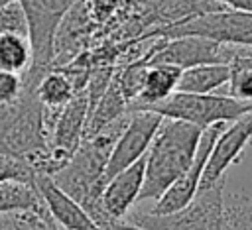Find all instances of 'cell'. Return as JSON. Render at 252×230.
<instances>
[{
  "label": "cell",
  "instance_id": "obj_10",
  "mask_svg": "<svg viewBox=\"0 0 252 230\" xmlns=\"http://www.w3.org/2000/svg\"><path fill=\"white\" fill-rule=\"evenodd\" d=\"M224 126L226 124H213V126H209V128H205L201 132V138H199V144H197L195 157H193L191 165L156 201V204L148 212H152V214H167V212H173V210L185 206L197 195L199 185H201V177H203V169H205V163H207V157L211 153V147H213L215 140L219 138V134L222 132Z\"/></svg>",
  "mask_w": 252,
  "mask_h": 230
},
{
  "label": "cell",
  "instance_id": "obj_24",
  "mask_svg": "<svg viewBox=\"0 0 252 230\" xmlns=\"http://www.w3.org/2000/svg\"><path fill=\"white\" fill-rule=\"evenodd\" d=\"M87 2H89V10H91L93 20L98 26H102L116 12V8L120 6L122 0H87Z\"/></svg>",
  "mask_w": 252,
  "mask_h": 230
},
{
  "label": "cell",
  "instance_id": "obj_25",
  "mask_svg": "<svg viewBox=\"0 0 252 230\" xmlns=\"http://www.w3.org/2000/svg\"><path fill=\"white\" fill-rule=\"evenodd\" d=\"M104 230H144V228L138 226V224H134V222H130V220L126 222V220L122 218V220H110Z\"/></svg>",
  "mask_w": 252,
  "mask_h": 230
},
{
  "label": "cell",
  "instance_id": "obj_5",
  "mask_svg": "<svg viewBox=\"0 0 252 230\" xmlns=\"http://www.w3.org/2000/svg\"><path fill=\"white\" fill-rule=\"evenodd\" d=\"M26 16L28 37L32 43V67L24 75L26 81L37 83L43 73L51 69L53 55V35L63 16L79 0H16Z\"/></svg>",
  "mask_w": 252,
  "mask_h": 230
},
{
  "label": "cell",
  "instance_id": "obj_27",
  "mask_svg": "<svg viewBox=\"0 0 252 230\" xmlns=\"http://www.w3.org/2000/svg\"><path fill=\"white\" fill-rule=\"evenodd\" d=\"M228 45V43H226ZM236 47V51L242 55V57H246L248 61H252V47H240V45H234Z\"/></svg>",
  "mask_w": 252,
  "mask_h": 230
},
{
  "label": "cell",
  "instance_id": "obj_13",
  "mask_svg": "<svg viewBox=\"0 0 252 230\" xmlns=\"http://www.w3.org/2000/svg\"><path fill=\"white\" fill-rule=\"evenodd\" d=\"M35 187L45 202V208L53 222L63 230H102L85 208L67 197L47 175H35Z\"/></svg>",
  "mask_w": 252,
  "mask_h": 230
},
{
  "label": "cell",
  "instance_id": "obj_14",
  "mask_svg": "<svg viewBox=\"0 0 252 230\" xmlns=\"http://www.w3.org/2000/svg\"><path fill=\"white\" fill-rule=\"evenodd\" d=\"M181 69L171 65H159V63H146L142 86L136 96V100L130 106V112L136 110H148L159 102H163L167 96H171L177 90Z\"/></svg>",
  "mask_w": 252,
  "mask_h": 230
},
{
  "label": "cell",
  "instance_id": "obj_9",
  "mask_svg": "<svg viewBox=\"0 0 252 230\" xmlns=\"http://www.w3.org/2000/svg\"><path fill=\"white\" fill-rule=\"evenodd\" d=\"M250 138H252V112H248V114L236 118L234 122H230L228 126H224L211 147L199 189H209V187L222 183L224 173L228 171V167L234 161L240 159L242 149L246 147Z\"/></svg>",
  "mask_w": 252,
  "mask_h": 230
},
{
  "label": "cell",
  "instance_id": "obj_2",
  "mask_svg": "<svg viewBox=\"0 0 252 230\" xmlns=\"http://www.w3.org/2000/svg\"><path fill=\"white\" fill-rule=\"evenodd\" d=\"M201 128L163 118L144 155V183L138 201H158L191 165Z\"/></svg>",
  "mask_w": 252,
  "mask_h": 230
},
{
  "label": "cell",
  "instance_id": "obj_22",
  "mask_svg": "<svg viewBox=\"0 0 252 230\" xmlns=\"http://www.w3.org/2000/svg\"><path fill=\"white\" fill-rule=\"evenodd\" d=\"M26 88L24 75L10 73V71H0V104L14 102L22 96Z\"/></svg>",
  "mask_w": 252,
  "mask_h": 230
},
{
  "label": "cell",
  "instance_id": "obj_18",
  "mask_svg": "<svg viewBox=\"0 0 252 230\" xmlns=\"http://www.w3.org/2000/svg\"><path fill=\"white\" fill-rule=\"evenodd\" d=\"M228 65H230V79L222 86L224 88L222 94L252 104V61L242 57L234 45H228Z\"/></svg>",
  "mask_w": 252,
  "mask_h": 230
},
{
  "label": "cell",
  "instance_id": "obj_28",
  "mask_svg": "<svg viewBox=\"0 0 252 230\" xmlns=\"http://www.w3.org/2000/svg\"><path fill=\"white\" fill-rule=\"evenodd\" d=\"M8 2H12V0H0V6H4V4H8Z\"/></svg>",
  "mask_w": 252,
  "mask_h": 230
},
{
  "label": "cell",
  "instance_id": "obj_6",
  "mask_svg": "<svg viewBox=\"0 0 252 230\" xmlns=\"http://www.w3.org/2000/svg\"><path fill=\"white\" fill-rule=\"evenodd\" d=\"M197 35L207 37L219 43L252 47V12L236 10H219L195 16L191 20H181L171 26H165L152 33V37H183Z\"/></svg>",
  "mask_w": 252,
  "mask_h": 230
},
{
  "label": "cell",
  "instance_id": "obj_19",
  "mask_svg": "<svg viewBox=\"0 0 252 230\" xmlns=\"http://www.w3.org/2000/svg\"><path fill=\"white\" fill-rule=\"evenodd\" d=\"M220 230H252V199L246 195H224Z\"/></svg>",
  "mask_w": 252,
  "mask_h": 230
},
{
  "label": "cell",
  "instance_id": "obj_3",
  "mask_svg": "<svg viewBox=\"0 0 252 230\" xmlns=\"http://www.w3.org/2000/svg\"><path fill=\"white\" fill-rule=\"evenodd\" d=\"M161 118L181 120L193 124L201 130L213 124H228L236 118L252 112L250 102H240L230 98L222 92H209V94H193V92H179L175 90L163 102L148 108Z\"/></svg>",
  "mask_w": 252,
  "mask_h": 230
},
{
  "label": "cell",
  "instance_id": "obj_4",
  "mask_svg": "<svg viewBox=\"0 0 252 230\" xmlns=\"http://www.w3.org/2000/svg\"><path fill=\"white\" fill-rule=\"evenodd\" d=\"M222 201L224 181L209 189H199L185 206L173 212L152 214L136 210L128 214V220L144 230H220Z\"/></svg>",
  "mask_w": 252,
  "mask_h": 230
},
{
  "label": "cell",
  "instance_id": "obj_20",
  "mask_svg": "<svg viewBox=\"0 0 252 230\" xmlns=\"http://www.w3.org/2000/svg\"><path fill=\"white\" fill-rule=\"evenodd\" d=\"M0 181H24L33 183L35 171L22 159L0 153Z\"/></svg>",
  "mask_w": 252,
  "mask_h": 230
},
{
  "label": "cell",
  "instance_id": "obj_1",
  "mask_svg": "<svg viewBox=\"0 0 252 230\" xmlns=\"http://www.w3.org/2000/svg\"><path fill=\"white\" fill-rule=\"evenodd\" d=\"M128 116L130 114L83 138L75 153L69 157V161L51 175V181L67 197L79 202L102 230L110 222V218H106L100 206V193L104 189V169L114 147V142L128 122Z\"/></svg>",
  "mask_w": 252,
  "mask_h": 230
},
{
  "label": "cell",
  "instance_id": "obj_15",
  "mask_svg": "<svg viewBox=\"0 0 252 230\" xmlns=\"http://www.w3.org/2000/svg\"><path fill=\"white\" fill-rule=\"evenodd\" d=\"M230 79V65L228 63H205L183 69L177 81L179 92H193V94H209L222 88Z\"/></svg>",
  "mask_w": 252,
  "mask_h": 230
},
{
  "label": "cell",
  "instance_id": "obj_12",
  "mask_svg": "<svg viewBox=\"0 0 252 230\" xmlns=\"http://www.w3.org/2000/svg\"><path fill=\"white\" fill-rule=\"evenodd\" d=\"M144 183V157L126 167L124 171L110 177L100 193V206L106 218L122 220L128 216Z\"/></svg>",
  "mask_w": 252,
  "mask_h": 230
},
{
  "label": "cell",
  "instance_id": "obj_21",
  "mask_svg": "<svg viewBox=\"0 0 252 230\" xmlns=\"http://www.w3.org/2000/svg\"><path fill=\"white\" fill-rule=\"evenodd\" d=\"M4 33H28L26 16L16 0L0 6V35Z\"/></svg>",
  "mask_w": 252,
  "mask_h": 230
},
{
  "label": "cell",
  "instance_id": "obj_23",
  "mask_svg": "<svg viewBox=\"0 0 252 230\" xmlns=\"http://www.w3.org/2000/svg\"><path fill=\"white\" fill-rule=\"evenodd\" d=\"M39 216L43 214H30V212L0 214V230H35Z\"/></svg>",
  "mask_w": 252,
  "mask_h": 230
},
{
  "label": "cell",
  "instance_id": "obj_8",
  "mask_svg": "<svg viewBox=\"0 0 252 230\" xmlns=\"http://www.w3.org/2000/svg\"><path fill=\"white\" fill-rule=\"evenodd\" d=\"M98 24L93 20L89 2L79 0L61 20L53 35L51 69L69 65L75 57L87 51L94 39Z\"/></svg>",
  "mask_w": 252,
  "mask_h": 230
},
{
  "label": "cell",
  "instance_id": "obj_7",
  "mask_svg": "<svg viewBox=\"0 0 252 230\" xmlns=\"http://www.w3.org/2000/svg\"><path fill=\"white\" fill-rule=\"evenodd\" d=\"M161 116L152 112V110H136L130 112L128 122L124 126V130L120 132V136L114 142V147L110 151L106 169H104V185L110 177H114L116 173L124 171L126 167H130L132 163H136L138 159H142L152 144V138L156 134V130L161 124Z\"/></svg>",
  "mask_w": 252,
  "mask_h": 230
},
{
  "label": "cell",
  "instance_id": "obj_17",
  "mask_svg": "<svg viewBox=\"0 0 252 230\" xmlns=\"http://www.w3.org/2000/svg\"><path fill=\"white\" fill-rule=\"evenodd\" d=\"M32 43L28 33L0 35V71L26 75L32 67Z\"/></svg>",
  "mask_w": 252,
  "mask_h": 230
},
{
  "label": "cell",
  "instance_id": "obj_26",
  "mask_svg": "<svg viewBox=\"0 0 252 230\" xmlns=\"http://www.w3.org/2000/svg\"><path fill=\"white\" fill-rule=\"evenodd\" d=\"M35 230H63V228H61V226H57V224L53 222V218L49 216V212H47V214H43V216H39V218H37Z\"/></svg>",
  "mask_w": 252,
  "mask_h": 230
},
{
  "label": "cell",
  "instance_id": "obj_16",
  "mask_svg": "<svg viewBox=\"0 0 252 230\" xmlns=\"http://www.w3.org/2000/svg\"><path fill=\"white\" fill-rule=\"evenodd\" d=\"M45 214V202L33 183L0 181V214Z\"/></svg>",
  "mask_w": 252,
  "mask_h": 230
},
{
  "label": "cell",
  "instance_id": "obj_11",
  "mask_svg": "<svg viewBox=\"0 0 252 230\" xmlns=\"http://www.w3.org/2000/svg\"><path fill=\"white\" fill-rule=\"evenodd\" d=\"M146 63L171 65L181 71L205 63H228V45L197 35H183L169 39L163 37L161 45Z\"/></svg>",
  "mask_w": 252,
  "mask_h": 230
}]
</instances>
